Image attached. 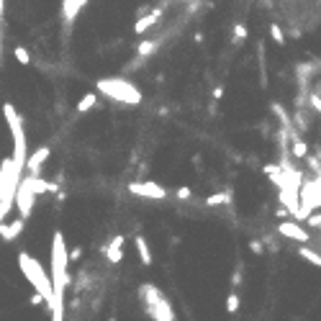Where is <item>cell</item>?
Returning a JSON list of instances; mask_svg holds the SVG:
<instances>
[{"label": "cell", "mask_w": 321, "mask_h": 321, "mask_svg": "<svg viewBox=\"0 0 321 321\" xmlns=\"http://www.w3.org/2000/svg\"><path fill=\"white\" fill-rule=\"evenodd\" d=\"M69 254L65 244V234L54 231L51 237V285H54V303H51V321H65V288L69 283Z\"/></svg>", "instance_id": "cell-1"}, {"label": "cell", "mask_w": 321, "mask_h": 321, "mask_svg": "<svg viewBox=\"0 0 321 321\" xmlns=\"http://www.w3.org/2000/svg\"><path fill=\"white\" fill-rule=\"evenodd\" d=\"M18 267H21L23 278L31 283V288L36 290L39 296H44L47 306L51 308V303H54V285H51V278H49V275L44 272V267L39 265V260H34L29 252H21V254H18Z\"/></svg>", "instance_id": "cell-2"}, {"label": "cell", "mask_w": 321, "mask_h": 321, "mask_svg": "<svg viewBox=\"0 0 321 321\" xmlns=\"http://www.w3.org/2000/svg\"><path fill=\"white\" fill-rule=\"evenodd\" d=\"M3 116H5V121H8V129H11V134H13V157H11L13 159V170H16V175H23V167H26V162H29L23 121H21L18 111H16L11 103L3 105Z\"/></svg>", "instance_id": "cell-3"}, {"label": "cell", "mask_w": 321, "mask_h": 321, "mask_svg": "<svg viewBox=\"0 0 321 321\" xmlns=\"http://www.w3.org/2000/svg\"><path fill=\"white\" fill-rule=\"evenodd\" d=\"M98 90H101L103 95L113 98V101H121V103H129V105L141 103V93L131 83H126V80H121V77L98 80Z\"/></svg>", "instance_id": "cell-4"}, {"label": "cell", "mask_w": 321, "mask_h": 321, "mask_svg": "<svg viewBox=\"0 0 321 321\" xmlns=\"http://www.w3.org/2000/svg\"><path fill=\"white\" fill-rule=\"evenodd\" d=\"M141 293V301H144V308L147 314L154 319V321H175V314H172V306L162 293H159L154 285H144L139 290Z\"/></svg>", "instance_id": "cell-5"}, {"label": "cell", "mask_w": 321, "mask_h": 321, "mask_svg": "<svg viewBox=\"0 0 321 321\" xmlns=\"http://www.w3.org/2000/svg\"><path fill=\"white\" fill-rule=\"evenodd\" d=\"M314 208H321V183L319 180H306L301 188V213L298 219L306 221Z\"/></svg>", "instance_id": "cell-6"}, {"label": "cell", "mask_w": 321, "mask_h": 321, "mask_svg": "<svg viewBox=\"0 0 321 321\" xmlns=\"http://www.w3.org/2000/svg\"><path fill=\"white\" fill-rule=\"evenodd\" d=\"M129 193L139 195V198H152V201H165L167 198V190L159 188L157 183L144 180V183H129Z\"/></svg>", "instance_id": "cell-7"}, {"label": "cell", "mask_w": 321, "mask_h": 321, "mask_svg": "<svg viewBox=\"0 0 321 321\" xmlns=\"http://www.w3.org/2000/svg\"><path fill=\"white\" fill-rule=\"evenodd\" d=\"M34 201H36V193L31 190L29 180L23 177L21 185H18V193H16V206H18V211H21V219H29V213L34 208Z\"/></svg>", "instance_id": "cell-8"}, {"label": "cell", "mask_w": 321, "mask_h": 321, "mask_svg": "<svg viewBox=\"0 0 321 321\" xmlns=\"http://www.w3.org/2000/svg\"><path fill=\"white\" fill-rule=\"evenodd\" d=\"M278 234L285 237V239H293V242H301V244H308V231L306 229H301L296 221H280V226H278Z\"/></svg>", "instance_id": "cell-9"}, {"label": "cell", "mask_w": 321, "mask_h": 321, "mask_svg": "<svg viewBox=\"0 0 321 321\" xmlns=\"http://www.w3.org/2000/svg\"><path fill=\"white\" fill-rule=\"evenodd\" d=\"M159 18H162V8H154L152 13H144L136 23H134V34H139V36H141V34H147Z\"/></svg>", "instance_id": "cell-10"}, {"label": "cell", "mask_w": 321, "mask_h": 321, "mask_svg": "<svg viewBox=\"0 0 321 321\" xmlns=\"http://www.w3.org/2000/svg\"><path fill=\"white\" fill-rule=\"evenodd\" d=\"M51 154V147H41V149H36L34 154L29 157V162H26V167H29V172L31 175H39V170H41V165L47 162V157Z\"/></svg>", "instance_id": "cell-11"}, {"label": "cell", "mask_w": 321, "mask_h": 321, "mask_svg": "<svg viewBox=\"0 0 321 321\" xmlns=\"http://www.w3.org/2000/svg\"><path fill=\"white\" fill-rule=\"evenodd\" d=\"M23 231V219H13L11 224H0V239H5V242H13L16 237H18Z\"/></svg>", "instance_id": "cell-12"}, {"label": "cell", "mask_w": 321, "mask_h": 321, "mask_svg": "<svg viewBox=\"0 0 321 321\" xmlns=\"http://www.w3.org/2000/svg\"><path fill=\"white\" fill-rule=\"evenodd\" d=\"M26 180H29L31 190L36 193V195H41V193H54L57 190V183H49V180H44V177H39V175H29Z\"/></svg>", "instance_id": "cell-13"}, {"label": "cell", "mask_w": 321, "mask_h": 321, "mask_svg": "<svg viewBox=\"0 0 321 321\" xmlns=\"http://www.w3.org/2000/svg\"><path fill=\"white\" fill-rule=\"evenodd\" d=\"M123 242H126L123 237H113L111 244L105 247V254H108L111 262H121L123 260Z\"/></svg>", "instance_id": "cell-14"}, {"label": "cell", "mask_w": 321, "mask_h": 321, "mask_svg": "<svg viewBox=\"0 0 321 321\" xmlns=\"http://www.w3.org/2000/svg\"><path fill=\"white\" fill-rule=\"evenodd\" d=\"M13 175V159H3V165H0V201H3V193H5V185L11 180Z\"/></svg>", "instance_id": "cell-15"}, {"label": "cell", "mask_w": 321, "mask_h": 321, "mask_svg": "<svg viewBox=\"0 0 321 321\" xmlns=\"http://www.w3.org/2000/svg\"><path fill=\"white\" fill-rule=\"evenodd\" d=\"M134 244H136V252L141 257V265H152V252H149V244L144 237H136L134 239Z\"/></svg>", "instance_id": "cell-16"}, {"label": "cell", "mask_w": 321, "mask_h": 321, "mask_svg": "<svg viewBox=\"0 0 321 321\" xmlns=\"http://www.w3.org/2000/svg\"><path fill=\"white\" fill-rule=\"evenodd\" d=\"M290 152H293V157H296V159H306V157H308V144H306V141H303L301 136H293Z\"/></svg>", "instance_id": "cell-17"}, {"label": "cell", "mask_w": 321, "mask_h": 321, "mask_svg": "<svg viewBox=\"0 0 321 321\" xmlns=\"http://www.w3.org/2000/svg\"><path fill=\"white\" fill-rule=\"evenodd\" d=\"M98 101V95L95 93H85L83 98H80V103H77V113H85V111H90L93 105Z\"/></svg>", "instance_id": "cell-18"}, {"label": "cell", "mask_w": 321, "mask_h": 321, "mask_svg": "<svg viewBox=\"0 0 321 321\" xmlns=\"http://www.w3.org/2000/svg\"><path fill=\"white\" fill-rule=\"evenodd\" d=\"M298 254H301L306 262H311V265L321 267V254H319V252H314V249H308V247H301V249H298Z\"/></svg>", "instance_id": "cell-19"}, {"label": "cell", "mask_w": 321, "mask_h": 321, "mask_svg": "<svg viewBox=\"0 0 321 321\" xmlns=\"http://www.w3.org/2000/svg\"><path fill=\"white\" fill-rule=\"evenodd\" d=\"M231 201V193H213V195H208L206 198V206H221V203H229Z\"/></svg>", "instance_id": "cell-20"}, {"label": "cell", "mask_w": 321, "mask_h": 321, "mask_svg": "<svg viewBox=\"0 0 321 321\" xmlns=\"http://www.w3.org/2000/svg\"><path fill=\"white\" fill-rule=\"evenodd\" d=\"M159 47V39H152V41H141L139 44V57H149L152 51Z\"/></svg>", "instance_id": "cell-21"}, {"label": "cell", "mask_w": 321, "mask_h": 321, "mask_svg": "<svg viewBox=\"0 0 321 321\" xmlns=\"http://www.w3.org/2000/svg\"><path fill=\"white\" fill-rule=\"evenodd\" d=\"M270 36H272V41L278 44V47H285V34H283V29L278 23H270Z\"/></svg>", "instance_id": "cell-22"}, {"label": "cell", "mask_w": 321, "mask_h": 321, "mask_svg": "<svg viewBox=\"0 0 321 321\" xmlns=\"http://www.w3.org/2000/svg\"><path fill=\"white\" fill-rule=\"evenodd\" d=\"M13 57L18 59L23 67H29V65H31V57H29V51H26L23 47H16V49H13Z\"/></svg>", "instance_id": "cell-23"}, {"label": "cell", "mask_w": 321, "mask_h": 321, "mask_svg": "<svg viewBox=\"0 0 321 321\" xmlns=\"http://www.w3.org/2000/svg\"><path fill=\"white\" fill-rule=\"evenodd\" d=\"M226 311H229V314H237V311H239V296H237V293H229V298H226Z\"/></svg>", "instance_id": "cell-24"}, {"label": "cell", "mask_w": 321, "mask_h": 321, "mask_svg": "<svg viewBox=\"0 0 321 321\" xmlns=\"http://www.w3.org/2000/svg\"><path fill=\"white\" fill-rule=\"evenodd\" d=\"M247 36H249V29H247L244 23H237V26H234V41H242V39H247Z\"/></svg>", "instance_id": "cell-25"}, {"label": "cell", "mask_w": 321, "mask_h": 321, "mask_svg": "<svg viewBox=\"0 0 321 321\" xmlns=\"http://www.w3.org/2000/svg\"><path fill=\"white\" fill-rule=\"evenodd\" d=\"M308 103H311V108H314L316 113H321V95L319 93H311L308 95Z\"/></svg>", "instance_id": "cell-26"}, {"label": "cell", "mask_w": 321, "mask_h": 321, "mask_svg": "<svg viewBox=\"0 0 321 321\" xmlns=\"http://www.w3.org/2000/svg\"><path fill=\"white\" fill-rule=\"evenodd\" d=\"M308 226H321V213H311V216L306 219Z\"/></svg>", "instance_id": "cell-27"}, {"label": "cell", "mask_w": 321, "mask_h": 321, "mask_svg": "<svg viewBox=\"0 0 321 321\" xmlns=\"http://www.w3.org/2000/svg\"><path fill=\"white\" fill-rule=\"evenodd\" d=\"M177 198H180V201H188V198H190V188H177Z\"/></svg>", "instance_id": "cell-28"}, {"label": "cell", "mask_w": 321, "mask_h": 321, "mask_svg": "<svg viewBox=\"0 0 321 321\" xmlns=\"http://www.w3.org/2000/svg\"><path fill=\"white\" fill-rule=\"evenodd\" d=\"M249 247H252V252H254V254H262V252H265V249H262V244H260V242H252V244H249Z\"/></svg>", "instance_id": "cell-29"}, {"label": "cell", "mask_w": 321, "mask_h": 321, "mask_svg": "<svg viewBox=\"0 0 321 321\" xmlns=\"http://www.w3.org/2000/svg\"><path fill=\"white\" fill-rule=\"evenodd\" d=\"M213 98H216V101H221V98H224V87H216V90H213Z\"/></svg>", "instance_id": "cell-30"}, {"label": "cell", "mask_w": 321, "mask_h": 321, "mask_svg": "<svg viewBox=\"0 0 321 321\" xmlns=\"http://www.w3.org/2000/svg\"><path fill=\"white\" fill-rule=\"evenodd\" d=\"M72 260H80V249H72V252H69V262Z\"/></svg>", "instance_id": "cell-31"}, {"label": "cell", "mask_w": 321, "mask_h": 321, "mask_svg": "<svg viewBox=\"0 0 321 321\" xmlns=\"http://www.w3.org/2000/svg\"><path fill=\"white\" fill-rule=\"evenodd\" d=\"M75 3H77V8H80V11H83V8H85V3H87V0H75Z\"/></svg>", "instance_id": "cell-32"}, {"label": "cell", "mask_w": 321, "mask_h": 321, "mask_svg": "<svg viewBox=\"0 0 321 321\" xmlns=\"http://www.w3.org/2000/svg\"><path fill=\"white\" fill-rule=\"evenodd\" d=\"M185 3H193V0H185Z\"/></svg>", "instance_id": "cell-33"}, {"label": "cell", "mask_w": 321, "mask_h": 321, "mask_svg": "<svg viewBox=\"0 0 321 321\" xmlns=\"http://www.w3.org/2000/svg\"><path fill=\"white\" fill-rule=\"evenodd\" d=\"M319 95H321V93H319Z\"/></svg>", "instance_id": "cell-34"}]
</instances>
